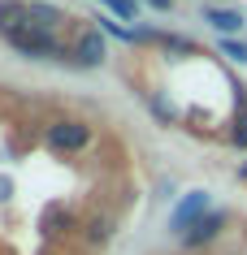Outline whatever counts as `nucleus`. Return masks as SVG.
I'll list each match as a JSON object with an SVG mask.
<instances>
[{
  "mask_svg": "<svg viewBox=\"0 0 247 255\" xmlns=\"http://www.w3.org/2000/svg\"><path fill=\"white\" fill-rule=\"evenodd\" d=\"M221 225H226V216L213 212V216H204V221H200L195 229H187V234H182V242H187V247H200V242L217 238V229H221Z\"/></svg>",
  "mask_w": 247,
  "mask_h": 255,
  "instance_id": "5",
  "label": "nucleus"
},
{
  "mask_svg": "<svg viewBox=\"0 0 247 255\" xmlns=\"http://www.w3.org/2000/svg\"><path fill=\"white\" fill-rule=\"evenodd\" d=\"M87 138H91V130H87L82 121H61V126L48 130V143H52V147H65V151L87 147Z\"/></svg>",
  "mask_w": 247,
  "mask_h": 255,
  "instance_id": "3",
  "label": "nucleus"
},
{
  "mask_svg": "<svg viewBox=\"0 0 247 255\" xmlns=\"http://www.w3.org/2000/svg\"><path fill=\"white\" fill-rule=\"evenodd\" d=\"M148 4H152V9H161V13L169 9V0H148Z\"/></svg>",
  "mask_w": 247,
  "mask_h": 255,
  "instance_id": "14",
  "label": "nucleus"
},
{
  "mask_svg": "<svg viewBox=\"0 0 247 255\" xmlns=\"http://www.w3.org/2000/svg\"><path fill=\"white\" fill-rule=\"evenodd\" d=\"M204 212H208V190H191V195L169 212V225L174 229H195L204 221Z\"/></svg>",
  "mask_w": 247,
  "mask_h": 255,
  "instance_id": "2",
  "label": "nucleus"
},
{
  "mask_svg": "<svg viewBox=\"0 0 247 255\" xmlns=\"http://www.w3.org/2000/svg\"><path fill=\"white\" fill-rule=\"evenodd\" d=\"M9 190H13V186H9V177H0V199H9Z\"/></svg>",
  "mask_w": 247,
  "mask_h": 255,
  "instance_id": "13",
  "label": "nucleus"
},
{
  "mask_svg": "<svg viewBox=\"0 0 247 255\" xmlns=\"http://www.w3.org/2000/svg\"><path fill=\"white\" fill-rule=\"evenodd\" d=\"M234 143H239V147H247V108L239 113V126H234Z\"/></svg>",
  "mask_w": 247,
  "mask_h": 255,
  "instance_id": "11",
  "label": "nucleus"
},
{
  "mask_svg": "<svg viewBox=\"0 0 247 255\" xmlns=\"http://www.w3.org/2000/svg\"><path fill=\"white\" fill-rule=\"evenodd\" d=\"M78 61H82V65H100V61H104V35H100V30H82Z\"/></svg>",
  "mask_w": 247,
  "mask_h": 255,
  "instance_id": "4",
  "label": "nucleus"
},
{
  "mask_svg": "<svg viewBox=\"0 0 247 255\" xmlns=\"http://www.w3.org/2000/svg\"><path fill=\"white\" fill-rule=\"evenodd\" d=\"M221 48H226V56H234L239 65H243V61H247V43H239V39H226V43H221Z\"/></svg>",
  "mask_w": 247,
  "mask_h": 255,
  "instance_id": "10",
  "label": "nucleus"
},
{
  "mask_svg": "<svg viewBox=\"0 0 247 255\" xmlns=\"http://www.w3.org/2000/svg\"><path fill=\"white\" fill-rule=\"evenodd\" d=\"M243 173H247V169H243Z\"/></svg>",
  "mask_w": 247,
  "mask_h": 255,
  "instance_id": "15",
  "label": "nucleus"
},
{
  "mask_svg": "<svg viewBox=\"0 0 247 255\" xmlns=\"http://www.w3.org/2000/svg\"><path fill=\"white\" fill-rule=\"evenodd\" d=\"M109 238V221H91V242H104Z\"/></svg>",
  "mask_w": 247,
  "mask_h": 255,
  "instance_id": "12",
  "label": "nucleus"
},
{
  "mask_svg": "<svg viewBox=\"0 0 247 255\" xmlns=\"http://www.w3.org/2000/svg\"><path fill=\"white\" fill-rule=\"evenodd\" d=\"M4 39L13 43L17 52H26V56H48V52H56V39H52L43 26H30V17H26V26H17L13 35H4Z\"/></svg>",
  "mask_w": 247,
  "mask_h": 255,
  "instance_id": "1",
  "label": "nucleus"
},
{
  "mask_svg": "<svg viewBox=\"0 0 247 255\" xmlns=\"http://www.w3.org/2000/svg\"><path fill=\"white\" fill-rule=\"evenodd\" d=\"M30 9H22L17 0H0V35H13L17 26H26Z\"/></svg>",
  "mask_w": 247,
  "mask_h": 255,
  "instance_id": "6",
  "label": "nucleus"
},
{
  "mask_svg": "<svg viewBox=\"0 0 247 255\" xmlns=\"http://www.w3.org/2000/svg\"><path fill=\"white\" fill-rule=\"evenodd\" d=\"M104 4H109V9H113V13H117V17H126V22H135V0H104Z\"/></svg>",
  "mask_w": 247,
  "mask_h": 255,
  "instance_id": "9",
  "label": "nucleus"
},
{
  "mask_svg": "<svg viewBox=\"0 0 247 255\" xmlns=\"http://www.w3.org/2000/svg\"><path fill=\"white\" fill-rule=\"evenodd\" d=\"M208 22H213V26H217V30H226V35H230V30H239V26H243V17H239V13H230V9H208Z\"/></svg>",
  "mask_w": 247,
  "mask_h": 255,
  "instance_id": "7",
  "label": "nucleus"
},
{
  "mask_svg": "<svg viewBox=\"0 0 247 255\" xmlns=\"http://www.w3.org/2000/svg\"><path fill=\"white\" fill-rule=\"evenodd\" d=\"M30 22H35V26H43V30H52L56 22H61V13H56V9H48V4H30Z\"/></svg>",
  "mask_w": 247,
  "mask_h": 255,
  "instance_id": "8",
  "label": "nucleus"
}]
</instances>
